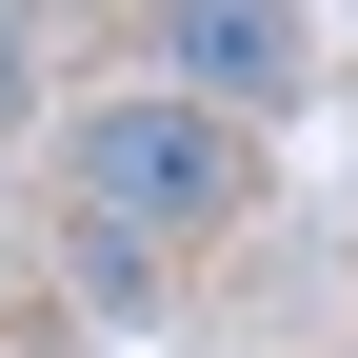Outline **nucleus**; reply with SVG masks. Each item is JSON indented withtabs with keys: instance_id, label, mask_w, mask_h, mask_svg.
<instances>
[{
	"instance_id": "3",
	"label": "nucleus",
	"mask_w": 358,
	"mask_h": 358,
	"mask_svg": "<svg viewBox=\"0 0 358 358\" xmlns=\"http://www.w3.org/2000/svg\"><path fill=\"white\" fill-rule=\"evenodd\" d=\"M40 120V0H0V140Z\"/></svg>"
},
{
	"instance_id": "1",
	"label": "nucleus",
	"mask_w": 358,
	"mask_h": 358,
	"mask_svg": "<svg viewBox=\"0 0 358 358\" xmlns=\"http://www.w3.org/2000/svg\"><path fill=\"white\" fill-rule=\"evenodd\" d=\"M239 219H259V120L179 100V80H100V100L40 120V239L100 319H159L179 259L239 239Z\"/></svg>"
},
{
	"instance_id": "2",
	"label": "nucleus",
	"mask_w": 358,
	"mask_h": 358,
	"mask_svg": "<svg viewBox=\"0 0 358 358\" xmlns=\"http://www.w3.org/2000/svg\"><path fill=\"white\" fill-rule=\"evenodd\" d=\"M140 80H179V100H219V120H299L319 100V20H299V0H159Z\"/></svg>"
}]
</instances>
